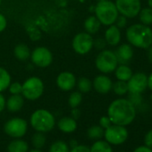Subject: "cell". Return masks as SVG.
I'll return each mask as SVG.
<instances>
[{"label": "cell", "instance_id": "cell-4", "mask_svg": "<svg viewBox=\"0 0 152 152\" xmlns=\"http://www.w3.org/2000/svg\"><path fill=\"white\" fill-rule=\"evenodd\" d=\"M95 16L99 19L101 24L110 26L115 24L116 18L119 15L117 8L114 2L110 0L99 1L94 8Z\"/></svg>", "mask_w": 152, "mask_h": 152}, {"label": "cell", "instance_id": "cell-27", "mask_svg": "<svg viewBox=\"0 0 152 152\" xmlns=\"http://www.w3.org/2000/svg\"><path fill=\"white\" fill-rule=\"evenodd\" d=\"M139 19L142 24L145 25H151L152 24V9L149 7H145L140 9L139 13Z\"/></svg>", "mask_w": 152, "mask_h": 152}, {"label": "cell", "instance_id": "cell-34", "mask_svg": "<svg viewBox=\"0 0 152 152\" xmlns=\"http://www.w3.org/2000/svg\"><path fill=\"white\" fill-rule=\"evenodd\" d=\"M106 46H107V42L104 38H98L93 40V47L98 50L101 51V50L105 49Z\"/></svg>", "mask_w": 152, "mask_h": 152}, {"label": "cell", "instance_id": "cell-39", "mask_svg": "<svg viewBox=\"0 0 152 152\" xmlns=\"http://www.w3.org/2000/svg\"><path fill=\"white\" fill-rule=\"evenodd\" d=\"M7 26V20L3 14L0 13V33L6 30Z\"/></svg>", "mask_w": 152, "mask_h": 152}, {"label": "cell", "instance_id": "cell-33", "mask_svg": "<svg viewBox=\"0 0 152 152\" xmlns=\"http://www.w3.org/2000/svg\"><path fill=\"white\" fill-rule=\"evenodd\" d=\"M8 90H9V92L12 95L22 94L23 84H21L20 83H10V85L8 87Z\"/></svg>", "mask_w": 152, "mask_h": 152}, {"label": "cell", "instance_id": "cell-47", "mask_svg": "<svg viewBox=\"0 0 152 152\" xmlns=\"http://www.w3.org/2000/svg\"><path fill=\"white\" fill-rule=\"evenodd\" d=\"M28 152H42L40 149H38V148H34V149H31V151H28Z\"/></svg>", "mask_w": 152, "mask_h": 152}, {"label": "cell", "instance_id": "cell-2", "mask_svg": "<svg viewBox=\"0 0 152 152\" xmlns=\"http://www.w3.org/2000/svg\"><path fill=\"white\" fill-rule=\"evenodd\" d=\"M126 39L130 45L142 49H147L152 45V30L149 26L136 23L126 30Z\"/></svg>", "mask_w": 152, "mask_h": 152}, {"label": "cell", "instance_id": "cell-31", "mask_svg": "<svg viewBox=\"0 0 152 152\" xmlns=\"http://www.w3.org/2000/svg\"><path fill=\"white\" fill-rule=\"evenodd\" d=\"M69 146L63 140H56L52 143L49 148V152H69Z\"/></svg>", "mask_w": 152, "mask_h": 152}, {"label": "cell", "instance_id": "cell-48", "mask_svg": "<svg viewBox=\"0 0 152 152\" xmlns=\"http://www.w3.org/2000/svg\"><path fill=\"white\" fill-rule=\"evenodd\" d=\"M56 1H59V2H64L66 0H56Z\"/></svg>", "mask_w": 152, "mask_h": 152}, {"label": "cell", "instance_id": "cell-3", "mask_svg": "<svg viewBox=\"0 0 152 152\" xmlns=\"http://www.w3.org/2000/svg\"><path fill=\"white\" fill-rule=\"evenodd\" d=\"M31 127L39 132H48L52 131L56 125V119L53 114L47 109L35 110L30 118Z\"/></svg>", "mask_w": 152, "mask_h": 152}, {"label": "cell", "instance_id": "cell-8", "mask_svg": "<svg viewBox=\"0 0 152 152\" xmlns=\"http://www.w3.org/2000/svg\"><path fill=\"white\" fill-rule=\"evenodd\" d=\"M93 38L88 32H79L76 34L72 40V47L73 51L78 54L84 56L91 52L93 48Z\"/></svg>", "mask_w": 152, "mask_h": 152}, {"label": "cell", "instance_id": "cell-1", "mask_svg": "<svg viewBox=\"0 0 152 152\" xmlns=\"http://www.w3.org/2000/svg\"><path fill=\"white\" fill-rule=\"evenodd\" d=\"M107 116L113 124L126 126L134 121L136 107L126 99H117L110 103Z\"/></svg>", "mask_w": 152, "mask_h": 152}, {"label": "cell", "instance_id": "cell-44", "mask_svg": "<svg viewBox=\"0 0 152 152\" xmlns=\"http://www.w3.org/2000/svg\"><path fill=\"white\" fill-rule=\"evenodd\" d=\"M148 87L150 91H152V72L148 76Z\"/></svg>", "mask_w": 152, "mask_h": 152}, {"label": "cell", "instance_id": "cell-13", "mask_svg": "<svg viewBox=\"0 0 152 152\" xmlns=\"http://www.w3.org/2000/svg\"><path fill=\"white\" fill-rule=\"evenodd\" d=\"M77 79L74 74L71 72H60L56 80V86L63 91H70L76 87Z\"/></svg>", "mask_w": 152, "mask_h": 152}, {"label": "cell", "instance_id": "cell-45", "mask_svg": "<svg viewBox=\"0 0 152 152\" xmlns=\"http://www.w3.org/2000/svg\"><path fill=\"white\" fill-rule=\"evenodd\" d=\"M77 145H79L78 144V142H77V140H70V143H69V148H74V147H76Z\"/></svg>", "mask_w": 152, "mask_h": 152}, {"label": "cell", "instance_id": "cell-15", "mask_svg": "<svg viewBox=\"0 0 152 152\" xmlns=\"http://www.w3.org/2000/svg\"><path fill=\"white\" fill-rule=\"evenodd\" d=\"M115 56L120 64H127L133 56V49L130 44H122L115 50Z\"/></svg>", "mask_w": 152, "mask_h": 152}, {"label": "cell", "instance_id": "cell-30", "mask_svg": "<svg viewBox=\"0 0 152 152\" xmlns=\"http://www.w3.org/2000/svg\"><path fill=\"white\" fill-rule=\"evenodd\" d=\"M112 90L117 96H124L128 92L127 83L124 82V81L117 80L115 83H113Z\"/></svg>", "mask_w": 152, "mask_h": 152}, {"label": "cell", "instance_id": "cell-35", "mask_svg": "<svg viewBox=\"0 0 152 152\" xmlns=\"http://www.w3.org/2000/svg\"><path fill=\"white\" fill-rule=\"evenodd\" d=\"M115 26L118 27L119 29H124L125 28V26L127 25V18L124 15H118V17L116 18L115 20Z\"/></svg>", "mask_w": 152, "mask_h": 152}, {"label": "cell", "instance_id": "cell-42", "mask_svg": "<svg viewBox=\"0 0 152 152\" xmlns=\"http://www.w3.org/2000/svg\"><path fill=\"white\" fill-rule=\"evenodd\" d=\"M6 104H7V100L4 97V95L0 92V113L3 112L4 109L6 108Z\"/></svg>", "mask_w": 152, "mask_h": 152}, {"label": "cell", "instance_id": "cell-40", "mask_svg": "<svg viewBox=\"0 0 152 152\" xmlns=\"http://www.w3.org/2000/svg\"><path fill=\"white\" fill-rule=\"evenodd\" d=\"M71 116L75 119V120H77L80 118L81 116V110L78 108V107H74V108H72L71 110Z\"/></svg>", "mask_w": 152, "mask_h": 152}, {"label": "cell", "instance_id": "cell-16", "mask_svg": "<svg viewBox=\"0 0 152 152\" xmlns=\"http://www.w3.org/2000/svg\"><path fill=\"white\" fill-rule=\"evenodd\" d=\"M104 39L109 46L115 47L117 46L121 41V31L118 27H116L115 24H112L108 26V28L105 31Z\"/></svg>", "mask_w": 152, "mask_h": 152}, {"label": "cell", "instance_id": "cell-28", "mask_svg": "<svg viewBox=\"0 0 152 152\" xmlns=\"http://www.w3.org/2000/svg\"><path fill=\"white\" fill-rule=\"evenodd\" d=\"M83 101V95L80 91H73L68 98V105L71 108L78 107Z\"/></svg>", "mask_w": 152, "mask_h": 152}, {"label": "cell", "instance_id": "cell-14", "mask_svg": "<svg viewBox=\"0 0 152 152\" xmlns=\"http://www.w3.org/2000/svg\"><path fill=\"white\" fill-rule=\"evenodd\" d=\"M112 80L106 74H99L96 76L92 82V88L99 94H107L112 90Z\"/></svg>", "mask_w": 152, "mask_h": 152}, {"label": "cell", "instance_id": "cell-19", "mask_svg": "<svg viewBox=\"0 0 152 152\" xmlns=\"http://www.w3.org/2000/svg\"><path fill=\"white\" fill-rule=\"evenodd\" d=\"M83 26L86 32L91 35H93L99 32L101 27V23L95 15H91L84 21Z\"/></svg>", "mask_w": 152, "mask_h": 152}, {"label": "cell", "instance_id": "cell-9", "mask_svg": "<svg viewBox=\"0 0 152 152\" xmlns=\"http://www.w3.org/2000/svg\"><path fill=\"white\" fill-rule=\"evenodd\" d=\"M128 131L125 126L111 124L108 128L105 129L104 137L106 141L110 145H121L128 139Z\"/></svg>", "mask_w": 152, "mask_h": 152}, {"label": "cell", "instance_id": "cell-43", "mask_svg": "<svg viewBox=\"0 0 152 152\" xmlns=\"http://www.w3.org/2000/svg\"><path fill=\"white\" fill-rule=\"evenodd\" d=\"M147 49H148V51H147V57H148V61L152 64V45H150Z\"/></svg>", "mask_w": 152, "mask_h": 152}, {"label": "cell", "instance_id": "cell-38", "mask_svg": "<svg viewBox=\"0 0 152 152\" xmlns=\"http://www.w3.org/2000/svg\"><path fill=\"white\" fill-rule=\"evenodd\" d=\"M144 143L147 147L152 149V129L146 133L144 137Z\"/></svg>", "mask_w": 152, "mask_h": 152}, {"label": "cell", "instance_id": "cell-51", "mask_svg": "<svg viewBox=\"0 0 152 152\" xmlns=\"http://www.w3.org/2000/svg\"><path fill=\"white\" fill-rule=\"evenodd\" d=\"M98 1H104V0H98Z\"/></svg>", "mask_w": 152, "mask_h": 152}, {"label": "cell", "instance_id": "cell-25", "mask_svg": "<svg viewBox=\"0 0 152 152\" xmlns=\"http://www.w3.org/2000/svg\"><path fill=\"white\" fill-rule=\"evenodd\" d=\"M76 87L81 93H88L92 89V82L87 77H81L76 82Z\"/></svg>", "mask_w": 152, "mask_h": 152}, {"label": "cell", "instance_id": "cell-21", "mask_svg": "<svg viewBox=\"0 0 152 152\" xmlns=\"http://www.w3.org/2000/svg\"><path fill=\"white\" fill-rule=\"evenodd\" d=\"M132 74V70L127 64H118L115 70V75L119 81L127 82Z\"/></svg>", "mask_w": 152, "mask_h": 152}, {"label": "cell", "instance_id": "cell-18", "mask_svg": "<svg viewBox=\"0 0 152 152\" xmlns=\"http://www.w3.org/2000/svg\"><path fill=\"white\" fill-rule=\"evenodd\" d=\"M24 105V98L22 94L11 95L7 100L6 108L12 113H16L20 111Z\"/></svg>", "mask_w": 152, "mask_h": 152}, {"label": "cell", "instance_id": "cell-11", "mask_svg": "<svg viewBox=\"0 0 152 152\" xmlns=\"http://www.w3.org/2000/svg\"><path fill=\"white\" fill-rule=\"evenodd\" d=\"M31 60L39 68H47L53 62V54L46 47H37L31 52Z\"/></svg>", "mask_w": 152, "mask_h": 152}, {"label": "cell", "instance_id": "cell-23", "mask_svg": "<svg viewBox=\"0 0 152 152\" xmlns=\"http://www.w3.org/2000/svg\"><path fill=\"white\" fill-rule=\"evenodd\" d=\"M11 83V75L7 70L0 67V92L7 91Z\"/></svg>", "mask_w": 152, "mask_h": 152}, {"label": "cell", "instance_id": "cell-32", "mask_svg": "<svg viewBox=\"0 0 152 152\" xmlns=\"http://www.w3.org/2000/svg\"><path fill=\"white\" fill-rule=\"evenodd\" d=\"M128 100L136 107H139L140 105H141V103L143 101V98H142L141 94H140V93H130L128 96Z\"/></svg>", "mask_w": 152, "mask_h": 152}, {"label": "cell", "instance_id": "cell-24", "mask_svg": "<svg viewBox=\"0 0 152 152\" xmlns=\"http://www.w3.org/2000/svg\"><path fill=\"white\" fill-rule=\"evenodd\" d=\"M90 149L91 152H113V148L111 145L107 141L101 140H96L91 145Z\"/></svg>", "mask_w": 152, "mask_h": 152}, {"label": "cell", "instance_id": "cell-26", "mask_svg": "<svg viewBox=\"0 0 152 152\" xmlns=\"http://www.w3.org/2000/svg\"><path fill=\"white\" fill-rule=\"evenodd\" d=\"M104 132L105 130L99 124V125H92L87 130V136L91 140H100L102 137H104Z\"/></svg>", "mask_w": 152, "mask_h": 152}, {"label": "cell", "instance_id": "cell-50", "mask_svg": "<svg viewBox=\"0 0 152 152\" xmlns=\"http://www.w3.org/2000/svg\"><path fill=\"white\" fill-rule=\"evenodd\" d=\"M150 99H151V100H152V94H151V96H150Z\"/></svg>", "mask_w": 152, "mask_h": 152}, {"label": "cell", "instance_id": "cell-5", "mask_svg": "<svg viewBox=\"0 0 152 152\" xmlns=\"http://www.w3.org/2000/svg\"><path fill=\"white\" fill-rule=\"evenodd\" d=\"M118 64H119L115 53L109 49L101 50L98 54L95 60V65L97 69L104 74L115 72Z\"/></svg>", "mask_w": 152, "mask_h": 152}, {"label": "cell", "instance_id": "cell-12", "mask_svg": "<svg viewBox=\"0 0 152 152\" xmlns=\"http://www.w3.org/2000/svg\"><path fill=\"white\" fill-rule=\"evenodd\" d=\"M129 93L141 94L148 88V76L144 72H136L126 82Z\"/></svg>", "mask_w": 152, "mask_h": 152}, {"label": "cell", "instance_id": "cell-7", "mask_svg": "<svg viewBox=\"0 0 152 152\" xmlns=\"http://www.w3.org/2000/svg\"><path fill=\"white\" fill-rule=\"evenodd\" d=\"M28 131V123L21 117H13L6 122L4 132L9 137L19 139L23 137Z\"/></svg>", "mask_w": 152, "mask_h": 152}, {"label": "cell", "instance_id": "cell-29", "mask_svg": "<svg viewBox=\"0 0 152 152\" xmlns=\"http://www.w3.org/2000/svg\"><path fill=\"white\" fill-rule=\"evenodd\" d=\"M46 136L43 132H36V133L33 134L32 138H31V143L32 146L35 148L40 149L44 147L45 143H46Z\"/></svg>", "mask_w": 152, "mask_h": 152}, {"label": "cell", "instance_id": "cell-36", "mask_svg": "<svg viewBox=\"0 0 152 152\" xmlns=\"http://www.w3.org/2000/svg\"><path fill=\"white\" fill-rule=\"evenodd\" d=\"M111 124H112V122L110 121V119H109V117L107 115H104V116L100 117V119H99V125L104 130L108 128Z\"/></svg>", "mask_w": 152, "mask_h": 152}, {"label": "cell", "instance_id": "cell-37", "mask_svg": "<svg viewBox=\"0 0 152 152\" xmlns=\"http://www.w3.org/2000/svg\"><path fill=\"white\" fill-rule=\"evenodd\" d=\"M69 152H91L90 147L86 146V145H77L76 147L71 148V150Z\"/></svg>", "mask_w": 152, "mask_h": 152}, {"label": "cell", "instance_id": "cell-20", "mask_svg": "<svg viewBox=\"0 0 152 152\" xmlns=\"http://www.w3.org/2000/svg\"><path fill=\"white\" fill-rule=\"evenodd\" d=\"M31 49L30 48L24 44V43H19L15 46L14 49V54L15 56L19 60V61H27L31 57Z\"/></svg>", "mask_w": 152, "mask_h": 152}, {"label": "cell", "instance_id": "cell-49", "mask_svg": "<svg viewBox=\"0 0 152 152\" xmlns=\"http://www.w3.org/2000/svg\"><path fill=\"white\" fill-rule=\"evenodd\" d=\"M1 4H2V0H0V7H1Z\"/></svg>", "mask_w": 152, "mask_h": 152}, {"label": "cell", "instance_id": "cell-41", "mask_svg": "<svg viewBox=\"0 0 152 152\" xmlns=\"http://www.w3.org/2000/svg\"><path fill=\"white\" fill-rule=\"evenodd\" d=\"M133 152H152V149L148 147H147L146 145L144 146H140V147H137Z\"/></svg>", "mask_w": 152, "mask_h": 152}, {"label": "cell", "instance_id": "cell-46", "mask_svg": "<svg viewBox=\"0 0 152 152\" xmlns=\"http://www.w3.org/2000/svg\"><path fill=\"white\" fill-rule=\"evenodd\" d=\"M148 7L152 9V0H148Z\"/></svg>", "mask_w": 152, "mask_h": 152}, {"label": "cell", "instance_id": "cell-17", "mask_svg": "<svg viewBox=\"0 0 152 152\" xmlns=\"http://www.w3.org/2000/svg\"><path fill=\"white\" fill-rule=\"evenodd\" d=\"M58 129L64 133H72L77 129V121L73 119L72 116L62 117L57 123Z\"/></svg>", "mask_w": 152, "mask_h": 152}, {"label": "cell", "instance_id": "cell-6", "mask_svg": "<svg viewBox=\"0 0 152 152\" xmlns=\"http://www.w3.org/2000/svg\"><path fill=\"white\" fill-rule=\"evenodd\" d=\"M43 92L44 83L37 76H31L23 83L22 95L28 100L34 101L39 99L42 96Z\"/></svg>", "mask_w": 152, "mask_h": 152}, {"label": "cell", "instance_id": "cell-10", "mask_svg": "<svg viewBox=\"0 0 152 152\" xmlns=\"http://www.w3.org/2000/svg\"><path fill=\"white\" fill-rule=\"evenodd\" d=\"M115 5L118 13L126 18L136 17L141 9L140 0H115Z\"/></svg>", "mask_w": 152, "mask_h": 152}, {"label": "cell", "instance_id": "cell-22", "mask_svg": "<svg viewBox=\"0 0 152 152\" xmlns=\"http://www.w3.org/2000/svg\"><path fill=\"white\" fill-rule=\"evenodd\" d=\"M29 151V145L28 143L19 139H15L7 145V152H28Z\"/></svg>", "mask_w": 152, "mask_h": 152}]
</instances>
